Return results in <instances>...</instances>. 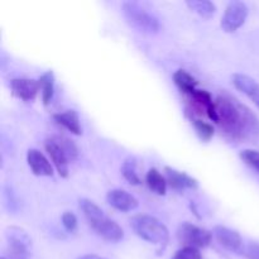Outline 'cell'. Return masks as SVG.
Returning <instances> with one entry per match:
<instances>
[{
    "instance_id": "obj_5",
    "label": "cell",
    "mask_w": 259,
    "mask_h": 259,
    "mask_svg": "<svg viewBox=\"0 0 259 259\" xmlns=\"http://www.w3.org/2000/svg\"><path fill=\"white\" fill-rule=\"evenodd\" d=\"M212 232L201 227L185 222L177 229V238L184 247H192L196 249H204L211 244Z\"/></svg>"
},
{
    "instance_id": "obj_23",
    "label": "cell",
    "mask_w": 259,
    "mask_h": 259,
    "mask_svg": "<svg viewBox=\"0 0 259 259\" xmlns=\"http://www.w3.org/2000/svg\"><path fill=\"white\" fill-rule=\"evenodd\" d=\"M55 138L56 141L58 142V144L61 146V148L63 149V152L66 153L68 161L70 162L76 161L78 157V148L75 144V142L71 141L70 138H67V137L65 136H55Z\"/></svg>"
},
{
    "instance_id": "obj_27",
    "label": "cell",
    "mask_w": 259,
    "mask_h": 259,
    "mask_svg": "<svg viewBox=\"0 0 259 259\" xmlns=\"http://www.w3.org/2000/svg\"><path fill=\"white\" fill-rule=\"evenodd\" d=\"M244 255L247 259H259V243H249V244L245 247Z\"/></svg>"
},
{
    "instance_id": "obj_30",
    "label": "cell",
    "mask_w": 259,
    "mask_h": 259,
    "mask_svg": "<svg viewBox=\"0 0 259 259\" xmlns=\"http://www.w3.org/2000/svg\"><path fill=\"white\" fill-rule=\"evenodd\" d=\"M0 259H8V258H5V257H2Z\"/></svg>"
},
{
    "instance_id": "obj_6",
    "label": "cell",
    "mask_w": 259,
    "mask_h": 259,
    "mask_svg": "<svg viewBox=\"0 0 259 259\" xmlns=\"http://www.w3.org/2000/svg\"><path fill=\"white\" fill-rule=\"evenodd\" d=\"M7 240L10 259H29L32 240L24 230L17 227L8 228Z\"/></svg>"
},
{
    "instance_id": "obj_24",
    "label": "cell",
    "mask_w": 259,
    "mask_h": 259,
    "mask_svg": "<svg viewBox=\"0 0 259 259\" xmlns=\"http://www.w3.org/2000/svg\"><path fill=\"white\" fill-rule=\"evenodd\" d=\"M239 157L247 166L254 169L259 175V151H255V149H244V151L240 152Z\"/></svg>"
},
{
    "instance_id": "obj_1",
    "label": "cell",
    "mask_w": 259,
    "mask_h": 259,
    "mask_svg": "<svg viewBox=\"0 0 259 259\" xmlns=\"http://www.w3.org/2000/svg\"><path fill=\"white\" fill-rule=\"evenodd\" d=\"M218 121L222 133L238 143H257L259 119L252 109L229 94L215 99Z\"/></svg>"
},
{
    "instance_id": "obj_13",
    "label": "cell",
    "mask_w": 259,
    "mask_h": 259,
    "mask_svg": "<svg viewBox=\"0 0 259 259\" xmlns=\"http://www.w3.org/2000/svg\"><path fill=\"white\" fill-rule=\"evenodd\" d=\"M10 90L20 100L32 101L39 91V83L33 78H13L10 81Z\"/></svg>"
},
{
    "instance_id": "obj_25",
    "label": "cell",
    "mask_w": 259,
    "mask_h": 259,
    "mask_svg": "<svg viewBox=\"0 0 259 259\" xmlns=\"http://www.w3.org/2000/svg\"><path fill=\"white\" fill-rule=\"evenodd\" d=\"M171 259H202L200 249L192 247H182L177 250Z\"/></svg>"
},
{
    "instance_id": "obj_15",
    "label": "cell",
    "mask_w": 259,
    "mask_h": 259,
    "mask_svg": "<svg viewBox=\"0 0 259 259\" xmlns=\"http://www.w3.org/2000/svg\"><path fill=\"white\" fill-rule=\"evenodd\" d=\"M27 163L35 176L52 177L53 167L47 157L38 149L32 148L27 152Z\"/></svg>"
},
{
    "instance_id": "obj_22",
    "label": "cell",
    "mask_w": 259,
    "mask_h": 259,
    "mask_svg": "<svg viewBox=\"0 0 259 259\" xmlns=\"http://www.w3.org/2000/svg\"><path fill=\"white\" fill-rule=\"evenodd\" d=\"M190 120H191L192 126H194L195 132H196L197 137L201 139L202 142H210L211 138L214 137L215 134V129L212 126V124L207 123V121L202 120V119L196 118L195 115L190 116Z\"/></svg>"
},
{
    "instance_id": "obj_11",
    "label": "cell",
    "mask_w": 259,
    "mask_h": 259,
    "mask_svg": "<svg viewBox=\"0 0 259 259\" xmlns=\"http://www.w3.org/2000/svg\"><path fill=\"white\" fill-rule=\"evenodd\" d=\"M106 202L110 205L113 209L121 212L133 211L138 207L139 202L136 197L128 191L121 189H114L106 194Z\"/></svg>"
},
{
    "instance_id": "obj_19",
    "label": "cell",
    "mask_w": 259,
    "mask_h": 259,
    "mask_svg": "<svg viewBox=\"0 0 259 259\" xmlns=\"http://www.w3.org/2000/svg\"><path fill=\"white\" fill-rule=\"evenodd\" d=\"M146 182L152 192H154L156 195H159V196L166 195L168 182H167L166 176H163L157 168H151L147 172Z\"/></svg>"
},
{
    "instance_id": "obj_26",
    "label": "cell",
    "mask_w": 259,
    "mask_h": 259,
    "mask_svg": "<svg viewBox=\"0 0 259 259\" xmlns=\"http://www.w3.org/2000/svg\"><path fill=\"white\" fill-rule=\"evenodd\" d=\"M62 225L68 233H73L77 229V218L73 212L65 211L62 214Z\"/></svg>"
},
{
    "instance_id": "obj_14",
    "label": "cell",
    "mask_w": 259,
    "mask_h": 259,
    "mask_svg": "<svg viewBox=\"0 0 259 259\" xmlns=\"http://www.w3.org/2000/svg\"><path fill=\"white\" fill-rule=\"evenodd\" d=\"M232 82L238 91L244 94L259 109V83L254 78L244 73H234L232 76Z\"/></svg>"
},
{
    "instance_id": "obj_2",
    "label": "cell",
    "mask_w": 259,
    "mask_h": 259,
    "mask_svg": "<svg viewBox=\"0 0 259 259\" xmlns=\"http://www.w3.org/2000/svg\"><path fill=\"white\" fill-rule=\"evenodd\" d=\"M80 209L91 229L104 240L118 243L123 240L124 230L120 225L111 220L94 201L89 199L80 200Z\"/></svg>"
},
{
    "instance_id": "obj_8",
    "label": "cell",
    "mask_w": 259,
    "mask_h": 259,
    "mask_svg": "<svg viewBox=\"0 0 259 259\" xmlns=\"http://www.w3.org/2000/svg\"><path fill=\"white\" fill-rule=\"evenodd\" d=\"M186 98L190 105L189 113L196 111L197 114H205L210 120L217 123L218 115L217 108H215V100L212 99L211 94L209 91L197 89L196 91H194L191 95L186 96Z\"/></svg>"
},
{
    "instance_id": "obj_28",
    "label": "cell",
    "mask_w": 259,
    "mask_h": 259,
    "mask_svg": "<svg viewBox=\"0 0 259 259\" xmlns=\"http://www.w3.org/2000/svg\"><path fill=\"white\" fill-rule=\"evenodd\" d=\"M5 197H7V202L10 205V209L15 210L18 207V202H15V195L10 187H5Z\"/></svg>"
},
{
    "instance_id": "obj_20",
    "label": "cell",
    "mask_w": 259,
    "mask_h": 259,
    "mask_svg": "<svg viewBox=\"0 0 259 259\" xmlns=\"http://www.w3.org/2000/svg\"><path fill=\"white\" fill-rule=\"evenodd\" d=\"M186 5L189 7L190 10L199 14L200 17L206 18V19L211 18L217 12L215 4L212 2H209V0H187Z\"/></svg>"
},
{
    "instance_id": "obj_7",
    "label": "cell",
    "mask_w": 259,
    "mask_h": 259,
    "mask_svg": "<svg viewBox=\"0 0 259 259\" xmlns=\"http://www.w3.org/2000/svg\"><path fill=\"white\" fill-rule=\"evenodd\" d=\"M248 14H249V9L245 3L239 2V0H233L228 3L224 15L222 18V23H220L223 30L227 33L237 32L245 23Z\"/></svg>"
},
{
    "instance_id": "obj_29",
    "label": "cell",
    "mask_w": 259,
    "mask_h": 259,
    "mask_svg": "<svg viewBox=\"0 0 259 259\" xmlns=\"http://www.w3.org/2000/svg\"><path fill=\"white\" fill-rule=\"evenodd\" d=\"M77 259H108V258L100 257V255L98 254H85V255H81V257H78Z\"/></svg>"
},
{
    "instance_id": "obj_10",
    "label": "cell",
    "mask_w": 259,
    "mask_h": 259,
    "mask_svg": "<svg viewBox=\"0 0 259 259\" xmlns=\"http://www.w3.org/2000/svg\"><path fill=\"white\" fill-rule=\"evenodd\" d=\"M45 149L46 152L50 156L51 161H52L53 166L57 169L58 175L63 179H67L68 175H70V163L67 156L63 152V149L61 148V146L58 144V142L56 141L55 137L52 138H48L45 141Z\"/></svg>"
},
{
    "instance_id": "obj_18",
    "label": "cell",
    "mask_w": 259,
    "mask_h": 259,
    "mask_svg": "<svg viewBox=\"0 0 259 259\" xmlns=\"http://www.w3.org/2000/svg\"><path fill=\"white\" fill-rule=\"evenodd\" d=\"M39 83V91L42 95V101L46 106H48L52 101L53 95H55V73L53 71H46L45 73L38 78Z\"/></svg>"
},
{
    "instance_id": "obj_4",
    "label": "cell",
    "mask_w": 259,
    "mask_h": 259,
    "mask_svg": "<svg viewBox=\"0 0 259 259\" xmlns=\"http://www.w3.org/2000/svg\"><path fill=\"white\" fill-rule=\"evenodd\" d=\"M121 9L126 22L137 30L147 34H156L159 32L161 25L158 18L148 12L141 3L132 2V0L124 2L121 4Z\"/></svg>"
},
{
    "instance_id": "obj_3",
    "label": "cell",
    "mask_w": 259,
    "mask_h": 259,
    "mask_svg": "<svg viewBox=\"0 0 259 259\" xmlns=\"http://www.w3.org/2000/svg\"><path fill=\"white\" fill-rule=\"evenodd\" d=\"M131 227L141 239L158 245L162 252L169 242L168 228L159 219L147 214H138L131 219Z\"/></svg>"
},
{
    "instance_id": "obj_21",
    "label": "cell",
    "mask_w": 259,
    "mask_h": 259,
    "mask_svg": "<svg viewBox=\"0 0 259 259\" xmlns=\"http://www.w3.org/2000/svg\"><path fill=\"white\" fill-rule=\"evenodd\" d=\"M138 164H137L136 158H128L123 162L121 164V175H123L124 179L129 182L133 186H138V185L142 184V179L138 174Z\"/></svg>"
},
{
    "instance_id": "obj_12",
    "label": "cell",
    "mask_w": 259,
    "mask_h": 259,
    "mask_svg": "<svg viewBox=\"0 0 259 259\" xmlns=\"http://www.w3.org/2000/svg\"><path fill=\"white\" fill-rule=\"evenodd\" d=\"M164 174H166L167 182L171 186V189L176 190V191H185V190H192L194 191V190L199 189L197 180L191 177L190 175L185 174V172L166 166L164 167Z\"/></svg>"
},
{
    "instance_id": "obj_9",
    "label": "cell",
    "mask_w": 259,
    "mask_h": 259,
    "mask_svg": "<svg viewBox=\"0 0 259 259\" xmlns=\"http://www.w3.org/2000/svg\"><path fill=\"white\" fill-rule=\"evenodd\" d=\"M212 235L224 249L237 254H244V242L238 232L224 225H217L212 229Z\"/></svg>"
},
{
    "instance_id": "obj_16",
    "label": "cell",
    "mask_w": 259,
    "mask_h": 259,
    "mask_svg": "<svg viewBox=\"0 0 259 259\" xmlns=\"http://www.w3.org/2000/svg\"><path fill=\"white\" fill-rule=\"evenodd\" d=\"M53 119H55L58 125L63 126L75 136H80L82 133L80 118H78V114L75 110H66L62 111V113H57L53 115Z\"/></svg>"
},
{
    "instance_id": "obj_17",
    "label": "cell",
    "mask_w": 259,
    "mask_h": 259,
    "mask_svg": "<svg viewBox=\"0 0 259 259\" xmlns=\"http://www.w3.org/2000/svg\"><path fill=\"white\" fill-rule=\"evenodd\" d=\"M174 82L185 96L191 95L194 91L197 90L199 85V81L186 70H177L174 73Z\"/></svg>"
}]
</instances>
